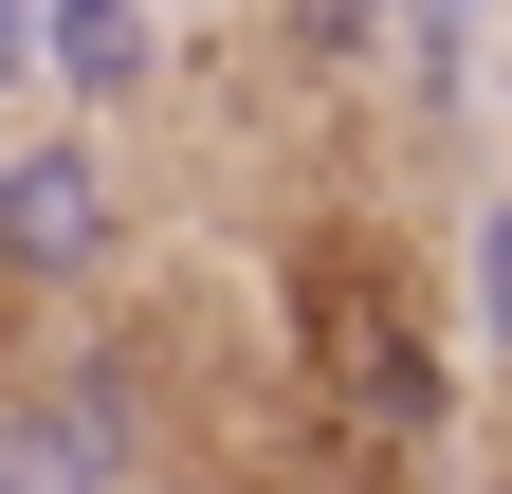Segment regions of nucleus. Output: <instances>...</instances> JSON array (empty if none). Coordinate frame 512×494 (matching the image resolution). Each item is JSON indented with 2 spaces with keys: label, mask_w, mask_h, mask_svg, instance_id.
Wrapping results in <instances>:
<instances>
[{
  "label": "nucleus",
  "mask_w": 512,
  "mask_h": 494,
  "mask_svg": "<svg viewBox=\"0 0 512 494\" xmlns=\"http://www.w3.org/2000/svg\"><path fill=\"white\" fill-rule=\"evenodd\" d=\"M0 238H19V275H92L110 202H92V147H74V129H37L19 165H0Z\"/></svg>",
  "instance_id": "obj_1"
},
{
  "label": "nucleus",
  "mask_w": 512,
  "mask_h": 494,
  "mask_svg": "<svg viewBox=\"0 0 512 494\" xmlns=\"http://www.w3.org/2000/svg\"><path fill=\"white\" fill-rule=\"evenodd\" d=\"M0 494H110V385H37L0 421Z\"/></svg>",
  "instance_id": "obj_2"
},
{
  "label": "nucleus",
  "mask_w": 512,
  "mask_h": 494,
  "mask_svg": "<svg viewBox=\"0 0 512 494\" xmlns=\"http://www.w3.org/2000/svg\"><path fill=\"white\" fill-rule=\"evenodd\" d=\"M476 330H494V348H512V202H494V220H476Z\"/></svg>",
  "instance_id": "obj_3"
}]
</instances>
